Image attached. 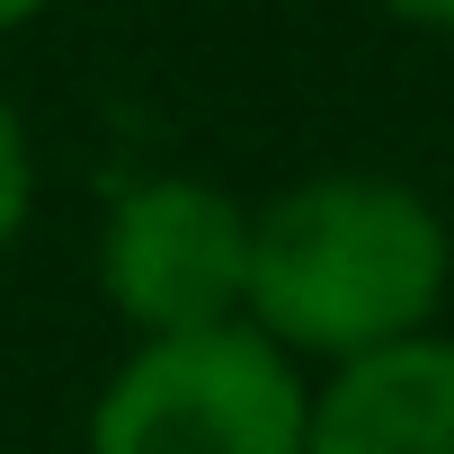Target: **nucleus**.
<instances>
[{
	"label": "nucleus",
	"mask_w": 454,
	"mask_h": 454,
	"mask_svg": "<svg viewBox=\"0 0 454 454\" xmlns=\"http://www.w3.org/2000/svg\"><path fill=\"white\" fill-rule=\"evenodd\" d=\"M54 10V0H0V36H19V27H36Z\"/></svg>",
	"instance_id": "0eeeda50"
},
{
	"label": "nucleus",
	"mask_w": 454,
	"mask_h": 454,
	"mask_svg": "<svg viewBox=\"0 0 454 454\" xmlns=\"http://www.w3.org/2000/svg\"><path fill=\"white\" fill-rule=\"evenodd\" d=\"M454 294V223L392 169H312L250 196V294L241 321L294 365H348L365 348L436 330Z\"/></svg>",
	"instance_id": "f257e3e1"
},
{
	"label": "nucleus",
	"mask_w": 454,
	"mask_h": 454,
	"mask_svg": "<svg viewBox=\"0 0 454 454\" xmlns=\"http://www.w3.org/2000/svg\"><path fill=\"white\" fill-rule=\"evenodd\" d=\"M98 303L125 339H169L205 321H241L250 294V196L196 169H152L107 196L98 250H90Z\"/></svg>",
	"instance_id": "7ed1b4c3"
},
{
	"label": "nucleus",
	"mask_w": 454,
	"mask_h": 454,
	"mask_svg": "<svg viewBox=\"0 0 454 454\" xmlns=\"http://www.w3.org/2000/svg\"><path fill=\"white\" fill-rule=\"evenodd\" d=\"M303 454H454V339L419 330L321 365Z\"/></svg>",
	"instance_id": "20e7f679"
},
{
	"label": "nucleus",
	"mask_w": 454,
	"mask_h": 454,
	"mask_svg": "<svg viewBox=\"0 0 454 454\" xmlns=\"http://www.w3.org/2000/svg\"><path fill=\"white\" fill-rule=\"evenodd\" d=\"M312 365H294L250 321H205L169 339H134L90 419L81 454H303Z\"/></svg>",
	"instance_id": "f03ea898"
},
{
	"label": "nucleus",
	"mask_w": 454,
	"mask_h": 454,
	"mask_svg": "<svg viewBox=\"0 0 454 454\" xmlns=\"http://www.w3.org/2000/svg\"><path fill=\"white\" fill-rule=\"evenodd\" d=\"M27 223H36V134H27L19 98L0 90V259L27 241Z\"/></svg>",
	"instance_id": "39448f33"
},
{
	"label": "nucleus",
	"mask_w": 454,
	"mask_h": 454,
	"mask_svg": "<svg viewBox=\"0 0 454 454\" xmlns=\"http://www.w3.org/2000/svg\"><path fill=\"white\" fill-rule=\"evenodd\" d=\"M383 19H401V27H419V36H454V0H374Z\"/></svg>",
	"instance_id": "423d86ee"
}]
</instances>
